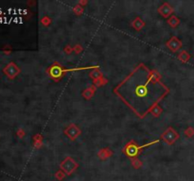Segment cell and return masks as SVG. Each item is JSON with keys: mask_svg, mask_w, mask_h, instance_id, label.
<instances>
[{"mask_svg": "<svg viewBox=\"0 0 194 181\" xmlns=\"http://www.w3.org/2000/svg\"><path fill=\"white\" fill-rule=\"evenodd\" d=\"M159 141H154L153 142H150V143H147V144H144V145L142 146H137L136 144L135 145V144H130L129 146H127L126 147V153L128 156L130 157H135L137 155V153L140 151L141 149H143L144 147H147L149 145H151V144H154V143H156V142H158Z\"/></svg>", "mask_w": 194, "mask_h": 181, "instance_id": "2", "label": "cell"}, {"mask_svg": "<svg viewBox=\"0 0 194 181\" xmlns=\"http://www.w3.org/2000/svg\"><path fill=\"white\" fill-rule=\"evenodd\" d=\"M117 93L134 111L136 106L141 108L145 115L167 94L168 88L141 65L118 87Z\"/></svg>", "mask_w": 194, "mask_h": 181, "instance_id": "1", "label": "cell"}]
</instances>
